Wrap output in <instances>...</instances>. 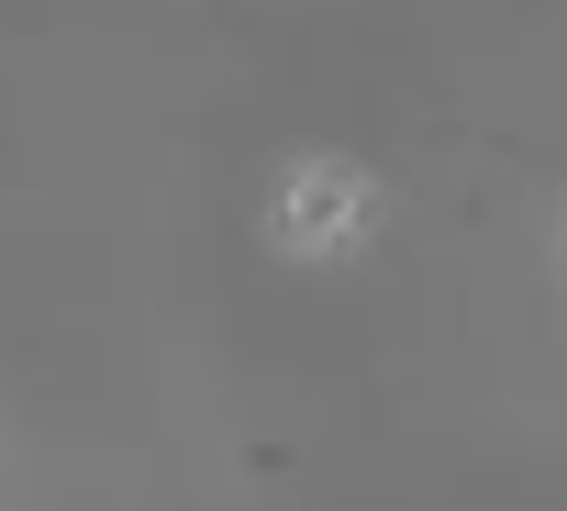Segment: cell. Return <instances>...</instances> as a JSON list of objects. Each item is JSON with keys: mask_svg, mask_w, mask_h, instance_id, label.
<instances>
[{"mask_svg": "<svg viewBox=\"0 0 567 511\" xmlns=\"http://www.w3.org/2000/svg\"><path fill=\"white\" fill-rule=\"evenodd\" d=\"M357 211H368V178H357V167H301L290 200H278V233H290L301 255H323V244L357 233Z\"/></svg>", "mask_w": 567, "mask_h": 511, "instance_id": "1", "label": "cell"}]
</instances>
